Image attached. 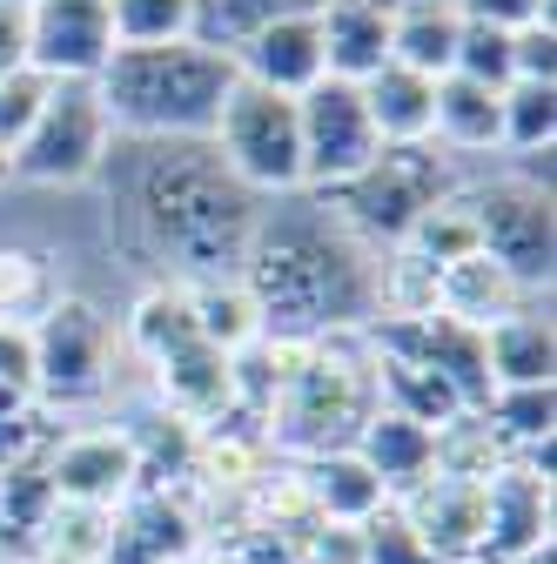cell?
<instances>
[{
    "label": "cell",
    "instance_id": "cell-6",
    "mask_svg": "<svg viewBox=\"0 0 557 564\" xmlns=\"http://www.w3.org/2000/svg\"><path fill=\"white\" fill-rule=\"evenodd\" d=\"M216 155L222 169L262 202V195H296L303 188V128H296V101L269 95L255 82L236 75L222 115H216Z\"/></svg>",
    "mask_w": 557,
    "mask_h": 564
},
{
    "label": "cell",
    "instance_id": "cell-49",
    "mask_svg": "<svg viewBox=\"0 0 557 564\" xmlns=\"http://www.w3.org/2000/svg\"><path fill=\"white\" fill-rule=\"evenodd\" d=\"M370 8H396V0H370Z\"/></svg>",
    "mask_w": 557,
    "mask_h": 564
},
{
    "label": "cell",
    "instance_id": "cell-16",
    "mask_svg": "<svg viewBox=\"0 0 557 564\" xmlns=\"http://www.w3.org/2000/svg\"><path fill=\"white\" fill-rule=\"evenodd\" d=\"M155 370V397H162V410L168 416H182V423H195V431H208V423H222V416H236V357H222L216 343H182V349H168L162 364H149Z\"/></svg>",
    "mask_w": 557,
    "mask_h": 564
},
{
    "label": "cell",
    "instance_id": "cell-19",
    "mask_svg": "<svg viewBox=\"0 0 557 564\" xmlns=\"http://www.w3.org/2000/svg\"><path fill=\"white\" fill-rule=\"evenodd\" d=\"M316 28H323V75L363 88L376 67H390V8H370V0H316Z\"/></svg>",
    "mask_w": 557,
    "mask_h": 564
},
{
    "label": "cell",
    "instance_id": "cell-44",
    "mask_svg": "<svg viewBox=\"0 0 557 564\" xmlns=\"http://www.w3.org/2000/svg\"><path fill=\"white\" fill-rule=\"evenodd\" d=\"M195 564H242V557H236V551H229V544H222V551H201V557H195Z\"/></svg>",
    "mask_w": 557,
    "mask_h": 564
},
{
    "label": "cell",
    "instance_id": "cell-4",
    "mask_svg": "<svg viewBox=\"0 0 557 564\" xmlns=\"http://www.w3.org/2000/svg\"><path fill=\"white\" fill-rule=\"evenodd\" d=\"M370 416H376L370 329H336V336L309 343L303 377L269 410V444L283 464H309V457H329V451H350Z\"/></svg>",
    "mask_w": 557,
    "mask_h": 564
},
{
    "label": "cell",
    "instance_id": "cell-3",
    "mask_svg": "<svg viewBox=\"0 0 557 564\" xmlns=\"http://www.w3.org/2000/svg\"><path fill=\"white\" fill-rule=\"evenodd\" d=\"M236 88V61L201 41L114 47L95 75V101L128 141H208L216 115Z\"/></svg>",
    "mask_w": 557,
    "mask_h": 564
},
{
    "label": "cell",
    "instance_id": "cell-21",
    "mask_svg": "<svg viewBox=\"0 0 557 564\" xmlns=\"http://www.w3.org/2000/svg\"><path fill=\"white\" fill-rule=\"evenodd\" d=\"M483 364H491L498 390H524V383H550L557 377V336L550 316L537 303H517L511 316H498L483 329Z\"/></svg>",
    "mask_w": 557,
    "mask_h": 564
},
{
    "label": "cell",
    "instance_id": "cell-46",
    "mask_svg": "<svg viewBox=\"0 0 557 564\" xmlns=\"http://www.w3.org/2000/svg\"><path fill=\"white\" fill-rule=\"evenodd\" d=\"M34 564H75V557H61V551H41V557H34Z\"/></svg>",
    "mask_w": 557,
    "mask_h": 564
},
{
    "label": "cell",
    "instance_id": "cell-42",
    "mask_svg": "<svg viewBox=\"0 0 557 564\" xmlns=\"http://www.w3.org/2000/svg\"><path fill=\"white\" fill-rule=\"evenodd\" d=\"M0 383L34 397V329L28 323H0Z\"/></svg>",
    "mask_w": 557,
    "mask_h": 564
},
{
    "label": "cell",
    "instance_id": "cell-45",
    "mask_svg": "<svg viewBox=\"0 0 557 564\" xmlns=\"http://www.w3.org/2000/svg\"><path fill=\"white\" fill-rule=\"evenodd\" d=\"M0 182H14V155L8 149H0Z\"/></svg>",
    "mask_w": 557,
    "mask_h": 564
},
{
    "label": "cell",
    "instance_id": "cell-18",
    "mask_svg": "<svg viewBox=\"0 0 557 564\" xmlns=\"http://www.w3.org/2000/svg\"><path fill=\"white\" fill-rule=\"evenodd\" d=\"M350 451L370 464V477L383 484L390 505H403L416 484L437 477V431H424V423H409V416H396V410H383V403H376V416L363 423V437H357Z\"/></svg>",
    "mask_w": 557,
    "mask_h": 564
},
{
    "label": "cell",
    "instance_id": "cell-26",
    "mask_svg": "<svg viewBox=\"0 0 557 564\" xmlns=\"http://www.w3.org/2000/svg\"><path fill=\"white\" fill-rule=\"evenodd\" d=\"M517 303H537V296H524L483 249L463 256V262H450V269H437V316H457V323H470V329H491V323L511 316Z\"/></svg>",
    "mask_w": 557,
    "mask_h": 564
},
{
    "label": "cell",
    "instance_id": "cell-5",
    "mask_svg": "<svg viewBox=\"0 0 557 564\" xmlns=\"http://www.w3.org/2000/svg\"><path fill=\"white\" fill-rule=\"evenodd\" d=\"M457 188H463V182H457L450 155L437 149V141H416V149H376L350 182L323 188L316 202H323L363 249L390 256V249H403V236L424 223L437 202H450Z\"/></svg>",
    "mask_w": 557,
    "mask_h": 564
},
{
    "label": "cell",
    "instance_id": "cell-37",
    "mask_svg": "<svg viewBox=\"0 0 557 564\" xmlns=\"http://www.w3.org/2000/svg\"><path fill=\"white\" fill-rule=\"evenodd\" d=\"M61 82H47L41 67H14V75H0V149H21V134L41 121V108L54 101Z\"/></svg>",
    "mask_w": 557,
    "mask_h": 564
},
{
    "label": "cell",
    "instance_id": "cell-8",
    "mask_svg": "<svg viewBox=\"0 0 557 564\" xmlns=\"http://www.w3.org/2000/svg\"><path fill=\"white\" fill-rule=\"evenodd\" d=\"M470 223H477V249L491 256L524 296L550 290V256H557V229H550V188L524 182V175H498L463 188Z\"/></svg>",
    "mask_w": 557,
    "mask_h": 564
},
{
    "label": "cell",
    "instance_id": "cell-22",
    "mask_svg": "<svg viewBox=\"0 0 557 564\" xmlns=\"http://www.w3.org/2000/svg\"><path fill=\"white\" fill-rule=\"evenodd\" d=\"M430 141L444 155L504 149V88H483L470 75H444L437 82V115H430Z\"/></svg>",
    "mask_w": 557,
    "mask_h": 564
},
{
    "label": "cell",
    "instance_id": "cell-34",
    "mask_svg": "<svg viewBox=\"0 0 557 564\" xmlns=\"http://www.w3.org/2000/svg\"><path fill=\"white\" fill-rule=\"evenodd\" d=\"M403 249L416 256V262H430V269H450V262H463V256H477V223H470V202H463V188L450 195V202H437L424 223H416L409 236H403Z\"/></svg>",
    "mask_w": 557,
    "mask_h": 564
},
{
    "label": "cell",
    "instance_id": "cell-2",
    "mask_svg": "<svg viewBox=\"0 0 557 564\" xmlns=\"http://www.w3.org/2000/svg\"><path fill=\"white\" fill-rule=\"evenodd\" d=\"M242 290L262 310L269 336H336L383 316V256L363 249L323 202L262 216L242 256Z\"/></svg>",
    "mask_w": 557,
    "mask_h": 564
},
{
    "label": "cell",
    "instance_id": "cell-36",
    "mask_svg": "<svg viewBox=\"0 0 557 564\" xmlns=\"http://www.w3.org/2000/svg\"><path fill=\"white\" fill-rule=\"evenodd\" d=\"M108 8H114V47L188 41V0H108Z\"/></svg>",
    "mask_w": 557,
    "mask_h": 564
},
{
    "label": "cell",
    "instance_id": "cell-43",
    "mask_svg": "<svg viewBox=\"0 0 557 564\" xmlns=\"http://www.w3.org/2000/svg\"><path fill=\"white\" fill-rule=\"evenodd\" d=\"M28 67V8H0V75Z\"/></svg>",
    "mask_w": 557,
    "mask_h": 564
},
{
    "label": "cell",
    "instance_id": "cell-11",
    "mask_svg": "<svg viewBox=\"0 0 557 564\" xmlns=\"http://www.w3.org/2000/svg\"><path fill=\"white\" fill-rule=\"evenodd\" d=\"M47 490L67 511H121L134 498V451L121 423H101V431H67L47 451Z\"/></svg>",
    "mask_w": 557,
    "mask_h": 564
},
{
    "label": "cell",
    "instance_id": "cell-1",
    "mask_svg": "<svg viewBox=\"0 0 557 564\" xmlns=\"http://www.w3.org/2000/svg\"><path fill=\"white\" fill-rule=\"evenodd\" d=\"M108 182V236L155 282H216L242 275L262 202L222 169L216 141H128L101 162Z\"/></svg>",
    "mask_w": 557,
    "mask_h": 564
},
{
    "label": "cell",
    "instance_id": "cell-9",
    "mask_svg": "<svg viewBox=\"0 0 557 564\" xmlns=\"http://www.w3.org/2000/svg\"><path fill=\"white\" fill-rule=\"evenodd\" d=\"M114 149V128L95 101V82H61L54 101L41 108V121L21 134L14 149V182H34V188H81L101 175Z\"/></svg>",
    "mask_w": 557,
    "mask_h": 564
},
{
    "label": "cell",
    "instance_id": "cell-7",
    "mask_svg": "<svg viewBox=\"0 0 557 564\" xmlns=\"http://www.w3.org/2000/svg\"><path fill=\"white\" fill-rule=\"evenodd\" d=\"M34 403L41 410H81L101 403L114 383V323L88 296H54L34 323Z\"/></svg>",
    "mask_w": 557,
    "mask_h": 564
},
{
    "label": "cell",
    "instance_id": "cell-33",
    "mask_svg": "<svg viewBox=\"0 0 557 564\" xmlns=\"http://www.w3.org/2000/svg\"><path fill=\"white\" fill-rule=\"evenodd\" d=\"M550 141H557V88L511 82L504 88V149L517 162H537V155H550Z\"/></svg>",
    "mask_w": 557,
    "mask_h": 564
},
{
    "label": "cell",
    "instance_id": "cell-27",
    "mask_svg": "<svg viewBox=\"0 0 557 564\" xmlns=\"http://www.w3.org/2000/svg\"><path fill=\"white\" fill-rule=\"evenodd\" d=\"M54 490H47V470H8L0 477V564H34L47 531H54Z\"/></svg>",
    "mask_w": 557,
    "mask_h": 564
},
{
    "label": "cell",
    "instance_id": "cell-30",
    "mask_svg": "<svg viewBox=\"0 0 557 564\" xmlns=\"http://www.w3.org/2000/svg\"><path fill=\"white\" fill-rule=\"evenodd\" d=\"M303 8H316V0H188V41L236 54L249 34H262L283 14H303Z\"/></svg>",
    "mask_w": 557,
    "mask_h": 564
},
{
    "label": "cell",
    "instance_id": "cell-41",
    "mask_svg": "<svg viewBox=\"0 0 557 564\" xmlns=\"http://www.w3.org/2000/svg\"><path fill=\"white\" fill-rule=\"evenodd\" d=\"M457 14H463V21H483V28L517 34V28L550 21V0H457Z\"/></svg>",
    "mask_w": 557,
    "mask_h": 564
},
{
    "label": "cell",
    "instance_id": "cell-14",
    "mask_svg": "<svg viewBox=\"0 0 557 564\" xmlns=\"http://www.w3.org/2000/svg\"><path fill=\"white\" fill-rule=\"evenodd\" d=\"M550 551V470L511 457L498 477H483V544L477 564H517Z\"/></svg>",
    "mask_w": 557,
    "mask_h": 564
},
{
    "label": "cell",
    "instance_id": "cell-23",
    "mask_svg": "<svg viewBox=\"0 0 557 564\" xmlns=\"http://www.w3.org/2000/svg\"><path fill=\"white\" fill-rule=\"evenodd\" d=\"M457 34H463L457 0H396L390 8V61L409 75L444 82L457 67Z\"/></svg>",
    "mask_w": 557,
    "mask_h": 564
},
{
    "label": "cell",
    "instance_id": "cell-17",
    "mask_svg": "<svg viewBox=\"0 0 557 564\" xmlns=\"http://www.w3.org/2000/svg\"><path fill=\"white\" fill-rule=\"evenodd\" d=\"M396 511L409 518V531L424 538V551L437 564H477V544H483V484L430 477V484H416Z\"/></svg>",
    "mask_w": 557,
    "mask_h": 564
},
{
    "label": "cell",
    "instance_id": "cell-10",
    "mask_svg": "<svg viewBox=\"0 0 557 564\" xmlns=\"http://www.w3.org/2000/svg\"><path fill=\"white\" fill-rule=\"evenodd\" d=\"M296 128H303V188L309 195L350 182L383 149L376 121L363 108V88L357 82H336V75H323L309 95H296Z\"/></svg>",
    "mask_w": 557,
    "mask_h": 564
},
{
    "label": "cell",
    "instance_id": "cell-15",
    "mask_svg": "<svg viewBox=\"0 0 557 564\" xmlns=\"http://www.w3.org/2000/svg\"><path fill=\"white\" fill-rule=\"evenodd\" d=\"M229 61H236L242 82H255V88H269V95H290V101L309 95V88L323 82V28H316V8L269 21V28L249 34Z\"/></svg>",
    "mask_w": 557,
    "mask_h": 564
},
{
    "label": "cell",
    "instance_id": "cell-39",
    "mask_svg": "<svg viewBox=\"0 0 557 564\" xmlns=\"http://www.w3.org/2000/svg\"><path fill=\"white\" fill-rule=\"evenodd\" d=\"M357 551H363V564H437L396 505H383L376 518H363V524H357Z\"/></svg>",
    "mask_w": 557,
    "mask_h": 564
},
{
    "label": "cell",
    "instance_id": "cell-40",
    "mask_svg": "<svg viewBox=\"0 0 557 564\" xmlns=\"http://www.w3.org/2000/svg\"><path fill=\"white\" fill-rule=\"evenodd\" d=\"M511 75H517V82H544V88H557V34H550V21L511 34Z\"/></svg>",
    "mask_w": 557,
    "mask_h": 564
},
{
    "label": "cell",
    "instance_id": "cell-25",
    "mask_svg": "<svg viewBox=\"0 0 557 564\" xmlns=\"http://www.w3.org/2000/svg\"><path fill=\"white\" fill-rule=\"evenodd\" d=\"M363 108L376 121V141L383 149H416L430 141V115H437V82L430 75H409V67H376L363 82Z\"/></svg>",
    "mask_w": 557,
    "mask_h": 564
},
{
    "label": "cell",
    "instance_id": "cell-13",
    "mask_svg": "<svg viewBox=\"0 0 557 564\" xmlns=\"http://www.w3.org/2000/svg\"><path fill=\"white\" fill-rule=\"evenodd\" d=\"M195 557H201V518L188 490H134L114 511L95 564H195Z\"/></svg>",
    "mask_w": 557,
    "mask_h": 564
},
{
    "label": "cell",
    "instance_id": "cell-29",
    "mask_svg": "<svg viewBox=\"0 0 557 564\" xmlns=\"http://www.w3.org/2000/svg\"><path fill=\"white\" fill-rule=\"evenodd\" d=\"M128 349L142 364H162L168 349H182V343H195V316H188V296H182V282H149L142 296H134V310H128Z\"/></svg>",
    "mask_w": 557,
    "mask_h": 564
},
{
    "label": "cell",
    "instance_id": "cell-38",
    "mask_svg": "<svg viewBox=\"0 0 557 564\" xmlns=\"http://www.w3.org/2000/svg\"><path fill=\"white\" fill-rule=\"evenodd\" d=\"M450 75H470V82H483V88H511L517 75H511V34L504 28H483V21H463V34H457V67Z\"/></svg>",
    "mask_w": 557,
    "mask_h": 564
},
{
    "label": "cell",
    "instance_id": "cell-31",
    "mask_svg": "<svg viewBox=\"0 0 557 564\" xmlns=\"http://www.w3.org/2000/svg\"><path fill=\"white\" fill-rule=\"evenodd\" d=\"M557 397H550V383H524V390H491V403H483V423L498 431V444L511 451V457H524V451H544L550 444V431H557Z\"/></svg>",
    "mask_w": 557,
    "mask_h": 564
},
{
    "label": "cell",
    "instance_id": "cell-32",
    "mask_svg": "<svg viewBox=\"0 0 557 564\" xmlns=\"http://www.w3.org/2000/svg\"><path fill=\"white\" fill-rule=\"evenodd\" d=\"M511 464V451L498 444V431L483 423V410H457L444 431H437V477H463V484H483Z\"/></svg>",
    "mask_w": 557,
    "mask_h": 564
},
{
    "label": "cell",
    "instance_id": "cell-12",
    "mask_svg": "<svg viewBox=\"0 0 557 564\" xmlns=\"http://www.w3.org/2000/svg\"><path fill=\"white\" fill-rule=\"evenodd\" d=\"M114 54L108 0H34L28 8V67L47 82H95Z\"/></svg>",
    "mask_w": 557,
    "mask_h": 564
},
{
    "label": "cell",
    "instance_id": "cell-28",
    "mask_svg": "<svg viewBox=\"0 0 557 564\" xmlns=\"http://www.w3.org/2000/svg\"><path fill=\"white\" fill-rule=\"evenodd\" d=\"M188 296V316H195V336L216 343L222 357H236V349H249L262 336V310L255 296L242 290V275H216V282H182Z\"/></svg>",
    "mask_w": 557,
    "mask_h": 564
},
{
    "label": "cell",
    "instance_id": "cell-48",
    "mask_svg": "<svg viewBox=\"0 0 557 564\" xmlns=\"http://www.w3.org/2000/svg\"><path fill=\"white\" fill-rule=\"evenodd\" d=\"M0 8H34V0H0Z\"/></svg>",
    "mask_w": 557,
    "mask_h": 564
},
{
    "label": "cell",
    "instance_id": "cell-35",
    "mask_svg": "<svg viewBox=\"0 0 557 564\" xmlns=\"http://www.w3.org/2000/svg\"><path fill=\"white\" fill-rule=\"evenodd\" d=\"M61 296L41 249H0V323H34Z\"/></svg>",
    "mask_w": 557,
    "mask_h": 564
},
{
    "label": "cell",
    "instance_id": "cell-24",
    "mask_svg": "<svg viewBox=\"0 0 557 564\" xmlns=\"http://www.w3.org/2000/svg\"><path fill=\"white\" fill-rule=\"evenodd\" d=\"M121 431H128V451H134V490H188L195 484V444H201L195 423H182L155 403L149 416L121 423Z\"/></svg>",
    "mask_w": 557,
    "mask_h": 564
},
{
    "label": "cell",
    "instance_id": "cell-20",
    "mask_svg": "<svg viewBox=\"0 0 557 564\" xmlns=\"http://www.w3.org/2000/svg\"><path fill=\"white\" fill-rule=\"evenodd\" d=\"M296 490H303L309 518H323V524H363V518H376L390 505L383 484L370 477V464L357 451H329V457L296 464Z\"/></svg>",
    "mask_w": 557,
    "mask_h": 564
},
{
    "label": "cell",
    "instance_id": "cell-47",
    "mask_svg": "<svg viewBox=\"0 0 557 564\" xmlns=\"http://www.w3.org/2000/svg\"><path fill=\"white\" fill-rule=\"evenodd\" d=\"M517 564H550V551H537V557H517Z\"/></svg>",
    "mask_w": 557,
    "mask_h": 564
}]
</instances>
